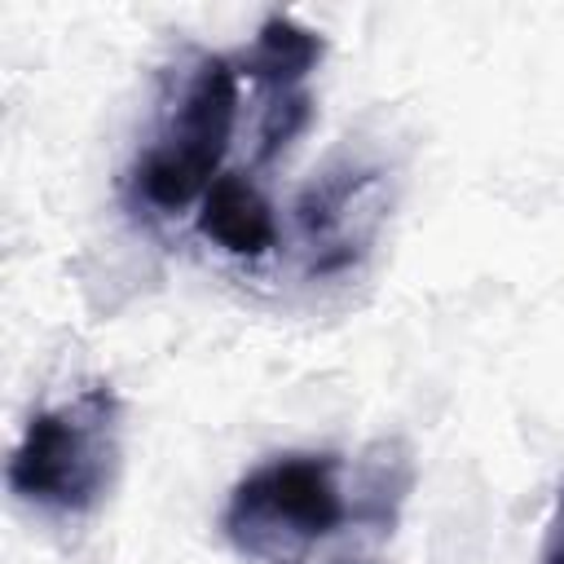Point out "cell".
I'll return each instance as SVG.
<instances>
[{
	"label": "cell",
	"mask_w": 564,
	"mask_h": 564,
	"mask_svg": "<svg viewBox=\"0 0 564 564\" xmlns=\"http://www.w3.org/2000/svg\"><path fill=\"white\" fill-rule=\"evenodd\" d=\"M238 66L225 53H189L145 150L128 167V198L154 216H176L216 185L238 128Z\"/></svg>",
	"instance_id": "6da1fadb"
},
{
	"label": "cell",
	"mask_w": 564,
	"mask_h": 564,
	"mask_svg": "<svg viewBox=\"0 0 564 564\" xmlns=\"http://www.w3.org/2000/svg\"><path fill=\"white\" fill-rule=\"evenodd\" d=\"M123 458V401L110 383H88L75 397L31 414L4 480L53 516H84L106 502Z\"/></svg>",
	"instance_id": "7a4b0ae2"
},
{
	"label": "cell",
	"mask_w": 564,
	"mask_h": 564,
	"mask_svg": "<svg viewBox=\"0 0 564 564\" xmlns=\"http://www.w3.org/2000/svg\"><path fill=\"white\" fill-rule=\"evenodd\" d=\"M348 516L335 454H278L229 489L220 533L256 564H304Z\"/></svg>",
	"instance_id": "3957f363"
},
{
	"label": "cell",
	"mask_w": 564,
	"mask_h": 564,
	"mask_svg": "<svg viewBox=\"0 0 564 564\" xmlns=\"http://www.w3.org/2000/svg\"><path fill=\"white\" fill-rule=\"evenodd\" d=\"M379 172L366 163H339L308 181L295 203V229L308 273H339L357 264L379 225Z\"/></svg>",
	"instance_id": "277c9868"
},
{
	"label": "cell",
	"mask_w": 564,
	"mask_h": 564,
	"mask_svg": "<svg viewBox=\"0 0 564 564\" xmlns=\"http://www.w3.org/2000/svg\"><path fill=\"white\" fill-rule=\"evenodd\" d=\"M198 234L234 260H264L278 247V216L251 176L220 172L198 203Z\"/></svg>",
	"instance_id": "5b68a950"
},
{
	"label": "cell",
	"mask_w": 564,
	"mask_h": 564,
	"mask_svg": "<svg viewBox=\"0 0 564 564\" xmlns=\"http://www.w3.org/2000/svg\"><path fill=\"white\" fill-rule=\"evenodd\" d=\"M326 40L317 31H308L304 22H295L291 13H269L251 40L247 53L234 57L238 75L264 84V93H282V88H300L304 75L322 62Z\"/></svg>",
	"instance_id": "8992f818"
},
{
	"label": "cell",
	"mask_w": 564,
	"mask_h": 564,
	"mask_svg": "<svg viewBox=\"0 0 564 564\" xmlns=\"http://www.w3.org/2000/svg\"><path fill=\"white\" fill-rule=\"evenodd\" d=\"M410 489V463L397 445H379V454L366 463L361 471V494H357V507L352 516L375 524V529H388L392 516H397V502L405 498Z\"/></svg>",
	"instance_id": "52a82bcc"
},
{
	"label": "cell",
	"mask_w": 564,
	"mask_h": 564,
	"mask_svg": "<svg viewBox=\"0 0 564 564\" xmlns=\"http://www.w3.org/2000/svg\"><path fill=\"white\" fill-rule=\"evenodd\" d=\"M542 564H564V485L555 494V511L546 520V538H542Z\"/></svg>",
	"instance_id": "ba28073f"
}]
</instances>
